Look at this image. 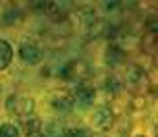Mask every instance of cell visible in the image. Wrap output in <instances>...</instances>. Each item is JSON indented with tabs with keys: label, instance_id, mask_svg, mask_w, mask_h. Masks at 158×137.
I'll list each match as a JSON object with an SVG mask.
<instances>
[{
	"label": "cell",
	"instance_id": "5",
	"mask_svg": "<svg viewBox=\"0 0 158 137\" xmlns=\"http://www.w3.org/2000/svg\"><path fill=\"white\" fill-rule=\"evenodd\" d=\"M125 50L123 48H118L117 44H110L108 46V50H106V62L110 66H117V65H121L123 60H125Z\"/></svg>",
	"mask_w": 158,
	"mask_h": 137
},
{
	"label": "cell",
	"instance_id": "1",
	"mask_svg": "<svg viewBox=\"0 0 158 137\" xmlns=\"http://www.w3.org/2000/svg\"><path fill=\"white\" fill-rule=\"evenodd\" d=\"M33 100L27 96H13L10 100L6 102V108L10 110L13 114H17V116H29V114L33 112Z\"/></svg>",
	"mask_w": 158,
	"mask_h": 137
},
{
	"label": "cell",
	"instance_id": "6",
	"mask_svg": "<svg viewBox=\"0 0 158 137\" xmlns=\"http://www.w3.org/2000/svg\"><path fill=\"white\" fill-rule=\"evenodd\" d=\"M73 98H75V102H79V104L89 106L92 102H94V98H96V91L92 87H87V85H79L77 94H75Z\"/></svg>",
	"mask_w": 158,
	"mask_h": 137
},
{
	"label": "cell",
	"instance_id": "12",
	"mask_svg": "<svg viewBox=\"0 0 158 137\" xmlns=\"http://www.w3.org/2000/svg\"><path fill=\"white\" fill-rule=\"evenodd\" d=\"M27 137H46L42 131H38V133H27Z\"/></svg>",
	"mask_w": 158,
	"mask_h": 137
},
{
	"label": "cell",
	"instance_id": "7",
	"mask_svg": "<svg viewBox=\"0 0 158 137\" xmlns=\"http://www.w3.org/2000/svg\"><path fill=\"white\" fill-rule=\"evenodd\" d=\"M52 104H54V108H58V110H71V106L75 104V98L71 96V94H67V91H63V94H58V96L52 100Z\"/></svg>",
	"mask_w": 158,
	"mask_h": 137
},
{
	"label": "cell",
	"instance_id": "9",
	"mask_svg": "<svg viewBox=\"0 0 158 137\" xmlns=\"http://www.w3.org/2000/svg\"><path fill=\"white\" fill-rule=\"evenodd\" d=\"M0 137H19V129L13 123H4L0 125Z\"/></svg>",
	"mask_w": 158,
	"mask_h": 137
},
{
	"label": "cell",
	"instance_id": "10",
	"mask_svg": "<svg viewBox=\"0 0 158 137\" xmlns=\"http://www.w3.org/2000/svg\"><path fill=\"white\" fill-rule=\"evenodd\" d=\"M146 81V73L142 71V69H137V66H133V69H129V81Z\"/></svg>",
	"mask_w": 158,
	"mask_h": 137
},
{
	"label": "cell",
	"instance_id": "8",
	"mask_svg": "<svg viewBox=\"0 0 158 137\" xmlns=\"http://www.w3.org/2000/svg\"><path fill=\"white\" fill-rule=\"evenodd\" d=\"M10 60H13V48H10V44L0 40V71H4L10 65Z\"/></svg>",
	"mask_w": 158,
	"mask_h": 137
},
{
	"label": "cell",
	"instance_id": "11",
	"mask_svg": "<svg viewBox=\"0 0 158 137\" xmlns=\"http://www.w3.org/2000/svg\"><path fill=\"white\" fill-rule=\"evenodd\" d=\"M67 137H87V135H85V131H69Z\"/></svg>",
	"mask_w": 158,
	"mask_h": 137
},
{
	"label": "cell",
	"instance_id": "3",
	"mask_svg": "<svg viewBox=\"0 0 158 137\" xmlns=\"http://www.w3.org/2000/svg\"><path fill=\"white\" fill-rule=\"evenodd\" d=\"M112 123H114V114L108 110V108H98L94 114H92V125L94 129H110Z\"/></svg>",
	"mask_w": 158,
	"mask_h": 137
},
{
	"label": "cell",
	"instance_id": "2",
	"mask_svg": "<svg viewBox=\"0 0 158 137\" xmlns=\"http://www.w3.org/2000/svg\"><path fill=\"white\" fill-rule=\"evenodd\" d=\"M21 58L27 65H38L40 60H42V48L38 46V42L25 40L21 44Z\"/></svg>",
	"mask_w": 158,
	"mask_h": 137
},
{
	"label": "cell",
	"instance_id": "4",
	"mask_svg": "<svg viewBox=\"0 0 158 137\" xmlns=\"http://www.w3.org/2000/svg\"><path fill=\"white\" fill-rule=\"evenodd\" d=\"M83 73H87V66L81 62V60H71L58 71V75L63 79H75V77H81Z\"/></svg>",
	"mask_w": 158,
	"mask_h": 137
}]
</instances>
